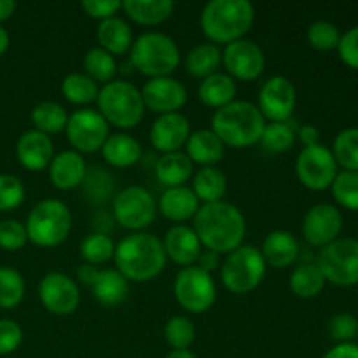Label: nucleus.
<instances>
[{
  "instance_id": "1",
  "label": "nucleus",
  "mask_w": 358,
  "mask_h": 358,
  "mask_svg": "<svg viewBox=\"0 0 358 358\" xmlns=\"http://www.w3.org/2000/svg\"><path fill=\"white\" fill-rule=\"evenodd\" d=\"M192 229L198 234L203 248L215 254H231L241 247L247 234V220L243 212L229 201L206 203L194 215Z\"/></svg>"
},
{
  "instance_id": "2",
  "label": "nucleus",
  "mask_w": 358,
  "mask_h": 358,
  "mask_svg": "<svg viewBox=\"0 0 358 358\" xmlns=\"http://www.w3.org/2000/svg\"><path fill=\"white\" fill-rule=\"evenodd\" d=\"M166 261L163 240L143 231L126 236L114 252L115 269L128 282H150L163 273Z\"/></svg>"
},
{
  "instance_id": "3",
  "label": "nucleus",
  "mask_w": 358,
  "mask_h": 358,
  "mask_svg": "<svg viewBox=\"0 0 358 358\" xmlns=\"http://www.w3.org/2000/svg\"><path fill=\"white\" fill-rule=\"evenodd\" d=\"M255 20L248 0H212L201 10L199 24L205 37L215 45H227L245 38Z\"/></svg>"
},
{
  "instance_id": "4",
  "label": "nucleus",
  "mask_w": 358,
  "mask_h": 358,
  "mask_svg": "<svg viewBox=\"0 0 358 358\" xmlns=\"http://www.w3.org/2000/svg\"><path fill=\"white\" fill-rule=\"evenodd\" d=\"M266 119L250 101L234 100L212 115V131L233 149H247L261 142Z\"/></svg>"
},
{
  "instance_id": "5",
  "label": "nucleus",
  "mask_w": 358,
  "mask_h": 358,
  "mask_svg": "<svg viewBox=\"0 0 358 358\" xmlns=\"http://www.w3.org/2000/svg\"><path fill=\"white\" fill-rule=\"evenodd\" d=\"M133 69L149 79L170 77L180 63V49L171 37L161 31H145L129 49Z\"/></svg>"
},
{
  "instance_id": "6",
  "label": "nucleus",
  "mask_w": 358,
  "mask_h": 358,
  "mask_svg": "<svg viewBox=\"0 0 358 358\" xmlns=\"http://www.w3.org/2000/svg\"><path fill=\"white\" fill-rule=\"evenodd\" d=\"M96 103L101 117L121 129L135 128L145 114L142 93L129 80H110L103 84Z\"/></svg>"
},
{
  "instance_id": "7",
  "label": "nucleus",
  "mask_w": 358,
  "mask_h": 358,
  "mask_svg": "<svg viewBox=\"0 0 358 358\" xmlns=\"http://www.w3.org/2000/svg\"><path fill=\"white\" fill-rule=\"evenodd\" d=\"M24 229L28 241L42 248H55L69 238L72 213L59 199H42L28 213Z\"/></svg>"
},
{
  "instance_id": "8",
  "label": "nucleus",
  "mask_w": 358,
  "mask_h": 358,
  "mask_svg": "<svg viewBox=\"0 0 358 358\" xmlns=\"http://www.w3.org/2000/svg\"><path fill=\"white\" fill-rule=\"evenodd\" d=\"M266 262L254 245H241L227 254L220 264L222 285L236 296H245L257 289L266 276Z\"/></svg>"
},
{
  "instance_id": "9",
  "label": "nucleus",
  "mask_w": 358,
  "mask_h": 358,
  "mask_svg": "<svg viewBox=\"0 0 358 358\" xmlns=\"http://www.w3.org/2000/svg\"><path fill=\"white\" fill-rule=\"evenodd\" d=\"M175 301L182 310L192 315H203L217 301V285L212 275L198 266L182 268L173 282Z\"/></svg>"
},
{
  "instance_id": "10",
  "label": "nucleus",
  "mask_w": 358,
  "mask_h": 358,
  "mask_svg": "<svg viewBox=\"0 0 358 358\" xmlns=\"http://www.w3.org/2000/svg\"><path fill=\"white\" fill-rule=\"evenodd\" d=\"M318 269L325 282L338 287H353L358 283V240L338 238L324 247L317 259Z\"/></svg>"
},
{
  "instance_id": "11",
  "label": "nucleus",
  "mask_w": 358,
  "mask_h": 358,
  "mask_svg": "<svg viewBox=\"0 0 358 358\" xmlns=\"http://www.w3.org/2000/svg\"><path fill=\"white\" fill-rule=\"evenodd\" d=\"M112 212L114 219L122 227L142 233L156 219L157 203L145 187L129 185L114 196Z\"/></svg>"
},
{
  "instance_id": "12",
  "label": "nucleus",
  "mask_w": 358,
  "mask_h": 358,
  "mask_svg": "<svg viewBox=\"0 0 358 358\" xmlns=\"http://www.w3.org/2000/svg\"><path fill=\"white\" fill-rule=\"evenodd\" d=\"M296 173L301 184L310 191H325L338 177L334 154L322 143L304 147L296 159Z\"/></svg>"
},
{
  "instance_id": "13",
  "label": "nucleus",
  "mask_w": 358,
  "mask_h": 358,
  "mask_svg": "<svg viewBox=\"0 0 358 358\" xmlns=\"http://www.w3.org/2000/svg\"><path fill=\"white\" fill-rule=\"evenodd\" d=\"M65 133L70 145L79 154H93L101 150L110 136L108 122L101 117L100 112L91 108H80L70 114Z\"/></svg>"
},
{
  "instance_id": "14",
  "label": "nucleus",
  "mask_w": 358,
  "mask_h": 358,
  "mask_svg": "<svg viewBox=\"0 0 358 358\" xmlns=\"http://www.w3.org/2000/svg\"><path fill=\"white\" fill-rule=\"evenodd\" d=\"M297 91L285 76H275L259 90L257 108L271 122H289L296 110Z\"/></svg>"
},
{
  "instance_id": "15",
  "label": "nucleus",
  "mask_w": 358,
  "mask_h": 358,
  "mask_svg": "<svg viewBox=\"0 0 358 358\" xmlns=\"http://www.w3.org/2000/svg\"><path fill=\"white\" fill-rule=\"evenodd\" d=\"M38 299L49 313L56 317H66L76 313L79 308V285L65 273H48L38 283Z\"/></svg>"
},
{
  "instance_id": "16",
  "label": "nucleus",
  "mask_w": 358,
  "mask_h": 358,
  "mask_svg": "<svg viewBox=\"0 0 358 358\" xmlns=\"http://www.w3.org/2000/svg\"><path fill=\"white\" fill-rule=\"evenodd\" d=\"M222 65L227 76L234 80H255L262 76L266 66V56L261 45L248 38L231 42L222 51Z\"/></svg>"
},
{
  "instance_id": "17",
  "label": "nucleus",
  "mask_w": 358,
  "mask_h": 358,
  "mask_svg": "<svg viewBox=\"0 0 358 358\" xmlns=\"http://www.w3.org/2000/svg\"><path fill=\"white\" fill-rule=\"evenodd\" d=\"M343 229V215L334 205L320 203L308 210L303 219V236L310 245L324 248L338 240Z\"/></svg>"
},
{
  "instance_id": "18",
  "label": "nucleus",
  "mask_w": 358,
  "mask_h": 358,
  "mask_svg": "<svg viewBox=\"0 0 358 358\" xmlns=\"http://www.w3.org/2000/svg\"><path fill=\"white\" fill-rule=\"evenodd\" d=\"M140 93H142L145 108H149L150 112H156L157 115L175 114L187 101L185 86L171 76L149 79L143 84Z\"/></svg>"
},
{
  "instance_id": "19",
  "label": "nucleus",
  "mask_w": 358,
  "mask_h": 358,
  "mask_svg": "<svg viewBox=\"0 0 358 358\" xmlns=\"http://www.w3.org/2000/svg\"><path fill=\"white\" fill-rule=\"evenodd\" d=\"M191 136V122L180 112L159 115L152 122L149 131L150 143L163 154L180 152V147L187 143Z\"/></svg>"
},
{
  "instance_id": "20",
  "label": "nucleus",
  "mask_w": 358,
  "mask_h": 358,
  "mask_svg": "<svg viewBox=\"0 0 358 358\" xmlns=\"http://www.w3.org/2000/svg\"><path fill=\"white\" fill-rule=\"evenodd\" d=\"M16 157L24 170L42 171L49 168L55 157V143L44 133L30 129L17 138Z\"/></svg>"
},
{
  "instance_id": "21",
  "label": "nucleus",
  "mask_w": 358,
  "mask_h": 358,
  "mask_svg": "<svg viewBox=\"0 0 358 358\" xmlns=\"http://www.w3.org/2000/svg\"><path fill=\"white\" fill-rule=\"evenodd\" d=\"M163 247L166 257L184 268L194 266L203 250L198 234L191 226H185V224H175L173 227L168 229L163 240Z\"/></svg>"
},
{
  "instance_id": "22",
  "label": "nucleus",
  "mask_w": 358,
  "mask_h": 358,
  "mask_svg": "<svg viewBox=\"0 0 358 358\" xmlns=\"http://www.w3.org/2000/svg\"><path fill=\"white\" fill-rule=\"evenodd\" d=\"M48 170L51 184L56 189L72 191L83 185L87 173V164L83 154L76 150H63V152L55 154Z\"/></svg>"
},
{
  "instance_id": "23",
  "label": "nucleus",
  "mask_w": 358,
  "mask_h": 358,
  "mask_svg": "<svg viewBox=\"0 0 358 358\" xmlns=\"http://www.w3.org/2000/svg\"><path fill=\"white\" fill-rule=\"evenodd\" d=\"M264 259L266 266L275 269H287L299 257V243L296 236L289 231H271L262 241V248H259Z\"/></svg>"
},
{
  "instance_id": "24",
  "label": "nucleus",
  "mask_w": 358,
  "mask_h": 358,
  "mask_svg": "<svg viewBox=\"0 0 358 358\" xmlns=\"http://www.w3.org/2000/svg\"><path fill=\"white\" fill-rule=\"evenodd\" d=\"M157 210L164 219L171 222L182 224L189 219H194L199 210V199L191 187H170L161 194L157 201Z\"/></svg>"
},
{
  "instance_id": "25",
  "label": "nucleus",
  "mask_w": 358,
  "mask_h": 358,
  "mask_svg": "<svg viewBox=\"0 0 358 358\" xmlns=\"http://www.w3.org/2000/svg\"><path fill=\"white\" fill-rule=\"evenodd\" d=\"M224 143L212 129H196L191 133L185 149L187 157L192 164L199 166H215L217 163L224 159Z\"/></svg>"
},
{
  "instance_id": "26",
  "label": "nucleus",
  "mask_w": 358,
  "mask_h": 358,
  "mask_svg": "<svg viewBox=\"0 0 358 358\" xmlns=\"http://www.w3.org/2000/svg\"><path fill=\"white\" fill-rule=\"evenodd\" d=\"M238 86L236 80L226 72H215L212 76L201 79V84L198 87V98L203 105L210 108L226 107L236 100Z\"/></svg>"
},
{
  "instance_id": "27",
  "label": "nucleus",
  "mask_w": 358,
  "mask_h": 358,
  "mask_svg": "<svg viewBox=\"0 0 358 358\" xmlns=\"http://www.w3.org/2000/svg\"><path fill=\"white\" fill-rule=\"evenodd\" d=\"M96 38L100 48L112 56L126 55L135 42L131 27L119 16L100 21L96 28Z\"/></svg>"
},
{
  "instance_id": "28",
  "label": "nucleus",
  "mask_w": 358,
  "mask_h": 358,
  "mask_svg": "<svg viewBox=\"0 0 358 358\" xmlns=\"http://www.w3.org/2000/svg\"><path fill=\"white\" fill-rule=\"evenodd\" d=\"M142 156V145L128 133L110 135L101 147V157L114 168H131Z\"/></svg>"
},
{
  "instance_id": "29",
  "label": "nucleus",
  "mask_w": 358,
  "mask_h": 358,
  "mask_svg": "<svg viewBox=\"0 0 358 358\" xmlns=\"http://www.w3.org/2000/svg\"><path fill=\"white\" fill-rule=\"evenodd\" d=\"M93 296L101 306L115 308L126 301L129 294V282L117 269H100L91 285Z\"/></svg>"
},
{
  "instance_id": "30",
  "label": "nucleus",
  "mask_w": 358,
  "mask_h": 358,
  "mask_svg": "<svg viewBox=\"0 0 358 358\" xmlns=\"http://www.w3.org/2000/svg\"><path fill=\"white\" fill-rule=\"evenodd\" d=\"M154 171H156L157 182L166 185V189L182 187V185L187 184L192 178V175H194V164L189 159L187 154H163V156L157 159Z\"/></svg>"
},
{
  "instance_id": "31",
  "label": "nucleus",
  "mask_w": 358,
  "mask_h": 358,
  "mask_svg": "<svg viewBox=\"0 0 358 358\" xmlns=\"http://www.w3.org/2000/svg\"><path fill=\"white\" fill-rule=\"evenodd\" d=\"M122 10L129 20L142 27H157L173 14L175 2L171 0H126Z\"/></svg>"
},
{
  "instance_id": "32",
  "label": "nucleus",
  "mask_w": 358,
  "mask_h": 358,
  "mask_svg": "<svg viewBox=\"0 0 358 358\" xmlns=\"http://www.w3.org/2000/svg\"><path fill=\"white\" fill-rule=\"evenodd\" d=\"M191 189L203 205L222 201L227 192V178L219 168L203 166L192 175Z\"/></svg>"
},
{
  "instance_id": "33",
  "label": "nucleus",
  "mask_w": 358,
  "mask_h": 358,
  "mask_svg": "<svg viewBox=\"0 0 358 358\" xmlns=\"http://www.w3.org/2000/svg\"><path fill=\"white\" fill-rule=\"evenodd\" d=\"M325 278L317 264L311 262H303L292 271L289 280V287L292 294L299 299H313L320 296L325 287Z\"/></svg>"
},
{
  "instance_id": "34",
  "label": "nucleus",
  "mask_w": 358,
  "mask_h": 358,
  "mask_svg": "<svg viewBox=\"0 0 358 358\" xmlns=\"http://www.w3.org/2000/svg\"><path fill=\"white\" fill-rule=\"evenodd\" d=\"M220 63H222V51L219 45L205 42L189 51L187 58H185V70L189 72V76L205 79L217 72Z\"/></svg>"
},
{
  "instance_id": "35",
  "label": "nucleus",
  "mask_w": 358,
  "mask_h": 358,
  "mask_svg": "<svg viewBox=\"0 0 358 358\" xmlns=\"http://www.w3.org/2000/svg\"><path fill=\"white\" fill-rule=\"evenodd\" d=\"M66 122H69V114H66L65 107L59 105L58 101H41L31 110L34 129L48 136L65 131Z\"/></svg>"
},
{
  "instance_id": "36",
  "label": "nucleus",
  "mask_w": 358,
  "mask_h": 358,
  "mask_svg": "<svg viewBox=\"0 0 358 358\" xmlns=\"http://www.w3.org/2000/svg\"><path fill=\"white\" fill-rule=\"evenodd\" d=\"M100 87L93 79L80 72H72L63 79L62 94L73 105H90L98 100Z\"/></svg>"
},
{
  "instance_id": "37",
  "label": "nucleus",
  "mask_w": 358,
  "mask_h": 358,
  "mask_svg": "<svg viewBox=\"0 0 358 358\" xmlns=\"http://www.w3.org/2000/svg\"><path fill=\"white\" fill-rule=\"evenodd\" d=\"M84 73H86L90 79H93L94 83L108 84L110 80H114L115 72H117V63L112 55H108L107 51H103L101 48H93L86 52L83 59Z\"/></svg>"
},
{
  "instance_id": "38",
  "label": "nucleus",
  "mask_w": 358,
  "mask_h": 358,
  "mask_svg": "<svg viewBox=\"0 0 358 358\" xmlns=\"http://www.w3.org/2000/svg\"><path fill=\"white\" fill-rule=\"evenodd\" d=\"M79 252L80 257L84 259V264L101 266L110 261V259H114L115 245L108 234L91 233L83 240Z\"/></svg>"
},
{
  "instance_id": "39",
  "label": "nucleus",
  "mask_w": 358,
  "mask_h": 358,
  "mask_svg": "<svg viewBox=\"0 0 358 358\" xmlns=\"http://www.w3.org/2000/svg\"><path fill=\"white\" fill-rule=\"evenodd\" d=\"M332 154L338 166L346 171H358V128H346L336 136Z\"/></svg>"
},
{
  "instance_id": "40",
  "label": "nucleus",
  "mask_w": 358,
  "mask_h": 358,
  "mask_svg": "<svg viewBox=\"0 0 358 358\" xmlns=\"http://www.w3.org/2000/svg\"><path fill=\"white\" fill-rule=\"evenodd\" d=\"M24 280L13 268H0V310H14L24 297Z\"/></svg>"
},
{
  "instance_id": "41",
  "label": "nucleus",
  "mask_w": 358,
  "mask_h": 358,
  "mask_svg": "<svg viewBox=\"0 0 358 358\" xmlns=\"http://www.w3.org/2000/svg\"><path fill=\"white\" fill-rule=\"evenodd\" d=\"M261 143L271 154H283L296 143V131L289 122H269L262 131Z\"/></svg>"
},
{
  "instance_id": "42",
  "label": "nucleus",
  "mask_w": 358,
  "mask_h": 358,
  "mask_svg": "<svg viewBox=\"0 0 358 358\" xmlns=\"http://www.w3.org/2000/svg\"><path fill=\"white\" fill-rule=\"evenodd\" d=\"M84 192L86 198L90 199L93 205H101L107 201L114 192V178L108 171H105L101 166H94L87 170L86 177H84Z\"/></svg>"
},
{
  "instance_id": "43",
  "label": "nucleus",
  "mask_w": 358,
  "mask_h": 358,
  "mask_svg": "<svg viewBox=\"0 0 358 358\" xmlns=\"http://www.w3.org/2000/svg\"><path fill=\"white\" fill-rule=\"evenodd\" d=\"M331 189L339 206L358 212V171H339Z\"/></svg>"
},
{
  "instance_id": "44",
  "label": "nucleus",
  "mask_w": 358,
  "mask_h": 358,
  "mask_svg": "<svg viewBox=\"0 0 358 358\" xmlns=\"http://www.w3.org/2000/svg\"><path fill=\"white\" fill-rule=\"evenodd\" d=\"M164 339L173 350H189L196 339V327L187 317L175 315L164 325Z\"/></svg>"
},
{
  "instance_id": "45",
  "label": "nucleus",
  "mask_w": 358,
  "mask_h": 358,
  "mask_svg": "<svg viewBox=\"0 0 358 358\" xmlns=\"http://www.w3.org/2000/svg\"><path fill=\"white\" fill-rule=\"evenodd\" d=\"M308 44L317 51H332L338 49L339 41H341V34H339L338 27L331 21H315L310 24L306 31Z\"/></svg>"
},
{
  "instance_id": "46",
  "label": "nucleus",
  "mask_w": 358,
  "mask_h": 358,
  "mask_svg": "<svg viewBox=\"0 0 358 358\" xmlns=\"http://www.w3.org/2000/svg\"><path fill=\"white\" fill-rule=\"evenodd\" d=\"M24 185L16 175L0 173V213L13 212L24 201Z\"/></svg>"
},
{
  "instance_id": "47",
  "label": "nucleus",
  "mask_w": 358,
  "mask_h": 358,
  "mask_svg": "<svg viewBox=\"0 0 358 358\" xmlns=\"http://www.w3.org/2000/svg\"><path fill=\"white\" fill-rule=\"evenodd\" d=\"M28 243L24 224L16 219H6L0 222V248L9 252L21 250Z\"/></svg>"
},
{
  "instance_id": "48",
  "label": "nucleus",
  "mask_w": 358,
  "mask_h": 358,
  "mask_svg": "<svg viewBox=\"0 0 358 358\" xmlns=\"http://www.w3.org/2000/svg\"><path fill=\"white\" fill-rule=\"evenodd\" d=\"M329 334L336 343H352L358 334L357 317L350 313H339L329 320Z\"/></svg>"
},
{
  "instance_id": "49",
  "label": "nucleus",
  "mask_w": 358,
  "mask_h": 358,
  "mask_svg": "<svg viewBox=\"0 0 358 358\" xmlns=\"http://www.w3.org/2000/svg\"><path fill=\"white\" fill-rule=\"evenodd\" d=\"M23 343V329L10 318H0V357L10 355Z\"/></svg>"
},
{
  "instance_id": "50",
  "label": "nucleus",
  "mask_w": 358,
  "mask_h": 358,
  "mask_svg": "<svg viewBox=\"0 0 358 358\" xmlns=\"http://www.w3.org/2000/svg\"><path fill=\"white\" fill-rule=\"evenodd\" d=\"M338 52L339 58L346 66L358 70V27L350 28L346 34L341 35Z\"/></svg>"
},
{
  "instance_id": "51",
  "label": "nucleus",
  "mask_w": 358,
  "mask_h": 358,
  "mask_svg": "<svg viewBox=\"0 0 358 358\" xmlns=\"http://www.w3.org/2000/svg\"><path fill=\"white\" fill-rule=\"evenodd\" d=\"M80 7L90 17L103 21L117 16L119 10L122 9V2L119 0H84Z\"/></svg>"
},
{
  "instance_id": "52",
  "label": "nucleus",
  "mask_w": 358,
  "mask_h": 358,
  "mask_svg": "<svg viewBox=\"0 0 358 358\" xmlns=\"http://www.w3.org/2000/svg\"><path fill=\"white\" fill-rule=\"evenodd\" d=\"M322 358H358V345L355 343H338Z\"/></svg>"
},
{
  "instance_id": "53",
  "label": "nucleus",
  "mask_w": 358,
  "mask_h": 358,
  "mask_svg": "<svg viewBox=\"0 0 358 358\" xmlns=\"http://www.w3.org/2000/svg\"><path fill=\"white\" fill-rule=\"evenodd\" d=\"M196 262H198V268H201L203 271H206V273H210V275H212L215 269H219L220 255L215 254V252L203 248L201 254H199L198 261H196Z\"/></svg>"
},
{
  "instance_id": "54",
  "label": "nucleus",
  "mask_w": 358,
  "mask_h": 358,
  "mask_svg": "<svg viewBox=\"0 0 358 358\" xmlns=\"http://www.w3.org/2000/svg\"><path fill=\"white\" fill-rule=\"evenodd\" d=\"M297 138L301 140L304 147H311V145H317L318 140H320V131L315 128L313 124H303L296 133Z\"/></svg>"
},
{
  "instance_id": "55",
  "label": "nucleus",
  "mask_w": 358,
  "mask_h": 358,
  "mask_svg": "<svg viewBox=\"0 0 358 358\" xmlns=\"http://www.w3.org/2000/svg\"><path fill=\"white\" fill-rule=\"evenodd\" d=\"M98 273H100V269H98L96 266L83 264L79 269H77V280H79L83 285L91 287L94 283V280H96Z\"/></svg>"
},
{
  "instance_id": "56",
  "label": "nucleus",
  "mask_w": 358,
  "mask_h": 358,
  "mask_svg": "<svg viewBox=\"0 0 358 358\" xmlns=\"http://www.w3.org/2000/svg\"><path fill=\"white\" fill-rule=\"evenodd\" d=\"M16 10V2L14 0H0V23L7 21Z\"/></svg>"
},
{
  "instance_id": "57",
  "label": "nucleus",
  "mask_w": 358,
  "mask_h": 358,
  "mask_svg": "<svg viewBox=\"0 0 358 358\" xmlns=\"http://www.w3.org/2000/svg\"><path fill=\"white\" fill-rule=\"evenodd\" d=\"M9 34H7L6 28L0 27V56H3L7 52V49H9Z\"/></svg>"
},
{
  "instance_id": "58",
  "label": "nucleus",
  "mask_w": 358,
  "mask_h": 358,
  "mask_svg": "<svg viewBox=\"0 0 358 358\" xmlns=\"http://www.w3.org/2000/svg\"><path fill=\"white\" fill-rule=\"evenodd\" d=\"M164 358H198L191 350H171Z\"/></svg>"
},
{
  "instance_id": "59",
  "label": "nucleus",
  "mask_w": 358,
  "mask_h": 358,
  "mask_svg": "<svg viewBox=\"0 0 358 358\" xmlns=\"http://www.w3.org/2000/svg\"><path fill=\"white\" fill-rule=\"evenodd\" d=\"M357 339H358V334H357Z\"/></svg>"
}]
</instances>
